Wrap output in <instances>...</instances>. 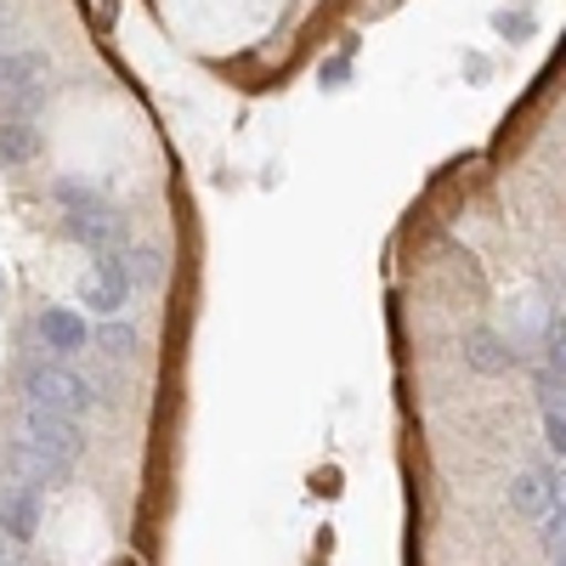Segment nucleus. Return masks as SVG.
Masks as SVG:
<instances>
[{
    "label": "nucleus",
    "mask_w": 566,
    "mask_h": 566,
    "mask_svg": "<svg viewBox=\"0 0 566 566\" xmlns=\"http://www.w3.org/2000/svg\"><path fill=\"white\" fill-rule=\"evenodd\" d=\"M91 199H103L97 187H85V181H74V176H69V181H57V205H63V210H74V205H91Z\"/></svg>",
    "instance_id": "obj_14"
},
{
    "label": "nucleus",
    "mask_w": 566,
    "mask_h": 566,
    "mask_svg": "<svg viewBox=\"0 0 566 566\" xmlns=\"http://www.w3.org/2000/svg\"><path fill=\"white\" fill-rule=\"evenodd\" d=\"M544 437H549V448H555V459H560V448H566V419H560V408L544 413Z\"/></svg>",
    "instance_id": "obj_15"
},
{
    "label": "nucleus",
    "mask_w": 566,
    "mask_h": 566,
    "mask_svg": "<svg viewBox=\"0 0 566 566\" xmlns=\"http://www.w3.org/2000/svg\"><path fill=\"white\" fill-rule=\"evenodd\" d=\"M23 442H29V448H40V453H52V459H63V464H74V459L85 453V424L23 402Z\"/></svg>",
    "instance_id": "obj_3"
},
{
    "label": "nucleus",
    "mask_w": 566,
    "mask_h": 566,
    "mask_svg": "<svg viewBox=\"0 0 566 566\" xmlns=\"http://www.w3.org/2000/svg\"><path fill=\"white\" fill-rule=\"evenodd\" d=\"M510 504L527 510V515H549L560 504V476L555 470H527V476L510 482Z\"/></svg>",
    "instance_id": "obj_9"
},
{
    "label": "nucleus",
    "mask_w": 566,
    "mask_h": 566,
    "mask_svg": "<svg viewBox=\"0 0 566 566\" xmlns=\"http://www.w3.org/2000/svg\"><path fill=\"white\" fill-rule=\"evenodd\" d=\"M23 397L29 408H45V413H63V419H85L91 402H97V391H91V380H80V374L57 357L45 363H29L23 374Z\"/></svg>",
    "instance_id": "obj_1"
},
{
    "label": "nucleus",
    "mask_w": 566,
    "mask_h": 566,
    "mask_svg": "<svg viewBox=\"0 0 566 566\" xmlns=\"http://www.w3.org/2000/svg\"><path fill=\"white\" fill-rule=\"evenodd\" d=\"M91 340H97L108 357H130V352H136V335H130L125 323H114V317H108V323H97V335H91Z\"/></svg>",
    "instance_id": "obj_13"
},
{
    "label": "nucleus",
    "mask_w": 566,
    "mask_h": 566,
    "mask_svg": "<svg viewBox=\"0 0 566 566\" xmlns=\"http://www.w3.org/2000/svg\"><path fill=\"white\" fill-rule=\"evenodd\" d=\"M125 295H130V277H125V266H119V255H97V266H91V277L80 283V306L85 312H97L103 323L125 306Z\"/></svg>",
    "instance_id": "obj_5"
},
{
    "label": "nucleus",
    "mask_w": 566,
    "mask_h": 566,
    "mask_svg": "<svg viewBox=\"0 0 566 566\" xmlns=\"http://www.w3.org/2000/svg\"><path fill=\"white\" fill-rule=\"evenodd\" d=\"M45 80H52V57L45 52H7L0 57V97L12 103L7 114L34 119L40 103H45Z\"/></svg>",
    "instance_id": "obj_2"
},
{
    "label": "nucleus",
    "mask_w": 566,
    "mask_h": 566,
    "mask_svg": "<svg viewBox=\"0 0 566 566\" xmlns=\"http://www.w3.org/2000/svg\"><path fill=\"white\" fill-rule=\"evenodd\" d=\"M40 340L52 346L57 357H63V352H80V346L91 340V328L80 323V312H69V306H52V312H40Z\"/></svg>",
    "instance_id": "obj_10"
},
{
    "label": "nucleus",
    "mask_w": 566,
    "mask_h": 566,
    "mask_svg": "<svg viewBox=\"0 0 566 566\" xmlns=\"http://www.w3.org/2000/svg\"><path fill=\"white\" fill-rule=\"evenodd\" d=\"M464 357H470V368H482V374H510L515 368V352L493 335V328H470V335H464Z\"/></svg>",
    "instance_id": "obj_11"
},
{
    "label": "nucleus",
    "mask_w": 566,
    "mask_h": 566,
    "mask_svg": "<svg viewBox=\"0 0 566 566\" xmlns=\"http://www.w3.org/2000/svg\"><path fill=\"white\" fill-rule=\"evenodd\" d=\"M103 7H114V0H103Z\"/></svg>",
    "instance_id": "obj_17"
},
{
    "label": "nucleus",
    "mask_w": 566,
    "mask_h": 566,
    "mask_svg": "<svg viewBox=\"0 0 566 566\" xmlns=\"http://www.w3.org/2000/svg\"><path fill=\"white\" fill-rule=\"evenodd\" d=\"M0 34H7V23H0Z\"/></svg>",
    "instance_id": "obj_18"
},
{
    "label": "nucleus",
    "mask_w": 566,
    "mask_h": 566,
    "mask_svg": "<svg viewBox=\"0 0 566 566\" xmlns=\"http://www.w3.org/2000/svg\"><path fill=\"white\" fill-rule=\"evenodd\" d=\"M34 527H40V493L12 482L7 493H0V533L18 538V544H29V538H34Z\"/></svg>",
    "instance_id": "obj_8"
},
{
    "label": "nucleus",
    "mask_w": 566,
    "mask_h": 566,
    "mask_svg": "<svg viewBox=\"0 0 566 566\" xmlns=\"http://www.w3.org/2000/svg\"><path fill=\"white\" fill-rule=\"evenodd\" d=\"M63 227H69V239H80L85 250H97V255H114V250L125 244V216H114L108 199L74 205V210L63 216Z\"/></svg>",
    "instance_id": "obj_4"
},
{
    "label": "nucleus",
    "mask_w": 566,
    "mask_h": 566,
    "mask_svg": "<svg viewBox=\"0 0 566 566\" xmlns=\"http://www.w3.org/2000/svg\"><path fill=\"white\" fill-rule=\"evenodd\" d=\"M40 148H45V136H40V125L34 119H23V114H0V165H34L40 159Z\"/></svg>",
    "instance_id": "obj_7"
},
{
    "label": "nucleus",
    "mask_w": 566,
    "mask_h": 566,
    "mask_svg": "<svg viewBox=\"0 0 566 566\" xmlns=\"http://www.w3.org/2000/svg\"><path fill=\"white\" fill-rule=\"evenodd\" d=\"M0 566H29L23 544H18V538H7V533H0Z\"/></svg>",
    "instance_id": "obj_16"
},
{
    "label": "nucleus",
    "mask_w": 566,
    "mask_h": 566,
    "mask_svg": "<svg viewBox=\"0 0 566 566\" xmlns=\"http://www.w3.org/2000/svg\"><path fill=\"white\" fill-rule=\"evenodd\" d=\"M7 470L18 476V488H34V493H40V488H63L74 464L40 453V448H29V442H12V448H7Z\"/></svg>",
    "instance_id": "obj_6"
},
{
    "label": "nucleus",
    "mask_w": 566,
    "mask_h": 566,
    "mask_svg": "<svg viewBox=\"0 0 566 566\" xmlns=\"http://www.w3.org/2000/svg\"><path fill=\"white\" fill-rule=\"evenodd\" d=\"M119 266L130 277V290H159V283H165V255L159 250H130Z\"/></svg>",
    "instance_id": "obj_12"
}]
</instances>
